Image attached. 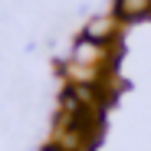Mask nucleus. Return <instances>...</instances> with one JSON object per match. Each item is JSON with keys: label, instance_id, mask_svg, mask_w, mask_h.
I'll list each match as a JSON object with an SVG mask.
<instances>
[{"label": "nucleus", "instance_id": "nucleus-3", "mask_svg": "<svg viewBox=\"0 0 151 151\" xmlns=\"http://www.w3.org/2000/svg\"><path fill=\"white\" fill-rule=\"evenodd\" d=\"M66 79L72 86H95L99 82V66H82V63H66Z\"/></svg>", "mask_w": 151, "mask_h": 151}, {"label": "nucleus", "instance_id": "nucleus-1", "mask_svg": "<svg viewBox=\"0 0 151 151\" xmlns=\"http://www.w3.org/2000/svg\"><path fill=\"white\" fill-rule=\"evenodd\" d=\"M109 59V46L105 43H95L89 36H82L72 49V63H82V66H102Z\"/></svg>", "mask_w": 151, "mask_h": 151}, {"label": "nucleus", "instance_id": "nucleus-2", "mask_svg": "<svg viewBox=\"0 0 151 151\" xmlns=\"http://www.w3.org/2000/svg\"><path fill=\"white\" fill-rule=\"evenodd\" d=\"M115 33H118V20L115 17H95V20H89V27H86V36L95 40V43H109Z\"/></svg>", "mask_w": 151, "mask_h": 151}, {"label": "nucleus", "instance_id": "nucleus-5", "mask_svg": "<svg viewBox=\"0 0 151 151\" xmlns=\"http://www.w3.org/2000/svg\"><path fill=\"white\" fill-rule=\"evenodd\" d=\"M43 151H59V148H43Z\"/></svg>", "mask_w": 151, "mask_h": 151}, {"label": "nucleus", "instance_id": "nucleus-4", "mask_svg": "<svg viewBox=\"0 0 151 151\" xmlns=\"http://www.w3.org/2000/svg\"><path fill=\"white\" fill-rule=\"evenodd\" d=\"M148 7H151V0H115V10L125 20H135V17L148 13Z\"/></svg>", "mask_w": 151, "mask_h": 151}]
</instances>
